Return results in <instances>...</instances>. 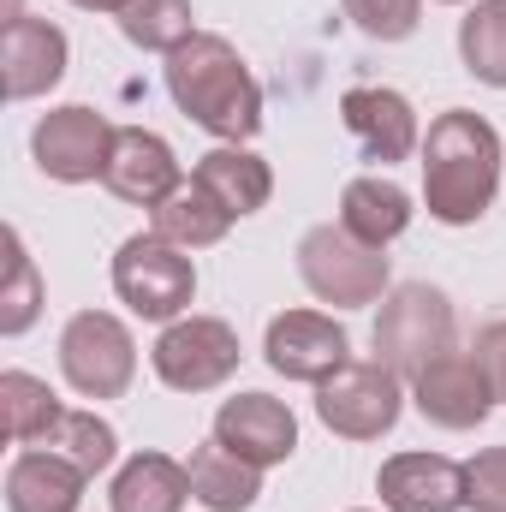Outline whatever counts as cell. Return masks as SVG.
Wrapping results in <instances>:
<instances>
[{
	"mask_svg": "<svg viewBox=\"0 0 506 512\" xmlns=\"http://www.w3.org/2000/svg\"><path fill=\"white\" fill-rule=\"evenodd\" d=\"M501 191V131L471 108L429 120L423 137V203L441 227H471Z\"/></svg>",
	"mask_w": 506,
	"mask_h": 512,
	"instance_id": "obj_1",
	"label": "cell"
},
{
	"mask_svg": "<svg viewBox=\"0 0 506 512\" xmlns=\"http://www.w3.org/2000/svg\"><path fill=\"white\" fill-rule=\"evenodd\" d=\"M167 96L191 126L221 143H245L262 131V90L227 36L197 30L191 42H179L167 54Z\"/></svg>",
	"mask_w": 506,
	"mask_h": 512,
	"instance_id": "obj_2",
	"label": "cell"
},
{
	"mask_svg": "<svg viewBox=\"0 0 506 512\" xmlns=\"http://www.w3.org/2000/svg\"><path fill=\"white\" fill-rule=\"evenodd\" d=\"M441 352H453V304H447V292L429 286V280L393 286L381 298V316H376V358L393 376L411 382Z\"/></svg>",
	"mask_w": 506,
	"mask_h": 512,
	"instance_id": "obj_3",
	"label": "cell"
},
{
	"mask_svg": "<svg viewBox=\"0 0 506 512\" xmlns=\"http://www.w3.org/2000/svg\"><path fill=\"white\" fill-rule=\"evenodd\" d=\"M298 274L334 310H364V304H376V298L393 292L387 286V256L376 245H364L358 233L334 227V221L328 227H310L298 239Z\"/></svg>",
	"mask_w": 506,
	"mask_h": 512,
	"instance_id": "obj_4",
	"label": "cell"
},
{
	"mask_svg": "<svg viewBox=\"0 0 506 512\" xmlns=\"http://www.w3.org/2000/svg\"><path fill=\"white\" fill-rule=\"evenodd\" d=\"M114 292L143 322H179L197 298V268L161 233H131L114 256Z\"/></svg>",
	"mask_w": 506,
	"mask_h": 512,
	"instance_id": "obj_5",
	"label": "cell"
},
{
	"mask_svg": "<svg viewBox=\"0 0 506 512\" xmlns=\"http://www.w3.org/2000/svg\"><path fill=\"white\" fill-rule=\"evenodd\" d=\"M60 376L84 399H120L137 376L131 328L108 310H78L60 334Z\"/></svg>",
	"mask_w": 506,
	"mask_h": 512,
	"instance_id": "obj_6",
	"label": "cell"
},
{
	"mask_svg": "<svg viewBox=\"0 0 506 512\" xmlns=\"http://www.w3.org/2000/svg\"><path fill=\"white\" fill-rule=\"evenodd\" d=\"M399 405H405L399 376L381 358H352L316 387V417L346 441H381L399 423Z\"/></svg>",
	"mask_w": 506,
	"mask_h": 512,
	"instance_id": "obj_7",
	"label": "cell"
},
{
	"mask_svg": "<svg viewBox=\"0 0 506 512\" xmlns=\"http://www.w3.org/2000/svg\"><path fill=\"white\" fill-rule=\"evenodd\" d=\"M149 364L173 393H209L239 370V334L221 316H179L161 328Z\"/></svg>",
	"mask_w": 506,
	"mask_h": 512,
	"instance_id": "obj_8",
	"label": "cell"
},
{
	"mask_svg": "<svg viewBox=\"0 0 506 512\" xmlns=\"http://www.w3.org/2000/svg\"><path fill=\"white\" fill-rule=\"evenodd\" d=\"M262 358H268V370L286 376V382L322 387L340 364H352V340H346V328H340L334 316H322V310H280V316L268 322Z\"/></svg>",
	"mask_w": 506,
	"mask_h": 512,
	"instance_id": "obj_9",
	"label": "cell"
},
{
	"mask_svg": "<svg viewBox=\"0 0 506 512\" xmlns=\"http://www.w3.org/2000/svg\"><path fill=\"white\" fill-rule=\"evenodd\" d=\"M30 149H36V167H42L48 179H60V185H90V179H102V167H108L114 126H108L96 108L66 102V108L42 114Z\"/></svg>",
	"mask_w": 506,
	"mask_h": 512,
	"instance_id": "obj_10",
	"label": "cell"
},
{
	"mask_svg": "<svg viewBox=\"0 0 506 512\" xmlns=\"http://www.w3.org/2000/svg\"><path fill=\"white\" fill-rule=\"evenodd\" d=\"M411 399L441 429H477L495 411V393H489V376H483L477 352H441L429 370L411 376Z\"/></svg>",
	"mask_w": 506,
	"mask_h": 512,
	"instance_id": "obj_11",
	"label": "cell"
},
{
	"mask_svg": "<svg viewBox=\"0 0 506 512\" xmlns=\"http://www.w3.org/2000/svg\"><path fill=\"white\" fill-rule=\"evenodd\" d=\"M102 185L120 197V203H137V209H155L161 197H173L185 179H179V155L167 137L143 126H120L114 131V149H108V167H102Z\"/></svg>",
	"mask_w": 506,
	"mask_h": 512,
	"instance_id": "obj_12",
	"label": "cell"
},
{
	"mask_svg": "<svg viewBox=\"0 0 506 512\" xmlns=\"http://www.w3.org/2000/svg\"><path fill=\"white\" fill-rule=\"evenodd\" d=\"M215 441H227L239 459H251L256 471L286 465L298 447V417L274 399V393H239L215 411Z\"/></svg>",
	"mask_w": 506,
	"mask_h": 512,
	"instance_id": "obj_13",
	"label": "cell"
},
{
	"mask_svg": "<svg viewBox=\"0 0 506 512\" xmlns=\"http://www.w3.org/2000/svg\"><path fill=\"white\" fill-rule=\"evenodd\" d=\"M0 60H6V102H30V96H48L60 78H66V30L48 24V18H30L18 12L0 36Z\"/></svg>",
	"mask_w": 506,
	"mask_h": 512,
	"instance_id": "obj_14",
	"label": "cell"
},
{
	"mask_svg": "<svg viewBox=\"0 0 506 512\" xmlns=\"http://www.w3.org/2000/svg\"><path fill=\"white\" fill-rule=\"evenodd\" d=\"M387 512H459L465 507V465L447 453H393L376 477Z\"/></svg>",
	"mask_w": 506,
	"mask_h": 512,
	"instance_id": "obj_15",
	"label": "cell"
},
{
	"mask_svg": "<svg viewBox=\"0 0 506 512\" xmlns=\"http://www.w3.org/2000/svg\"><path fill=\"white\" fill-rule=\"evenodd\" d=\"M340 120H346V131L364 143V155L381 161V167L405 161V155L423 143L411 102H405L399 90H387V84H352V90L340 96Z\"/></svg>",
	"mask_w": 506,
	"mask_h": 512,
	"instance_id": "obj_16",
	"label": "cell"
},
{
	"mask_svg": "<svg viewBox=\"0 0 506 512\" xmlns=\"http://www.w3.org/2000/svg\"><path fill=\"white\" fill-rule=\"evenodd\" d=\"M191 179L239 221V215H256V209H268V197H274V173H268V161L251 155V149H239V143H221V149H209V155H197V167H191Z\"/></svg>",
	"mask_w": 506,
	"mask_h": 512,
	"instance_id": "obj_17",
	"label": "cell"
},
{
	"mask_svg": "<svg viewBox=\"0 0 506 512\" xmlns=\"http://www.w3.org/2000/svg\"><path fill=\"white\" fill-rule=\"evenodd\" d=\"M84 483L90 477L72 459H60L54 447L48 453H18L12 471H6V507L12 512H78Z\"/></svg>",
	"mask_w": 506,
	"mask_h": 512,
	"instance_id": "obj_18",
	"label": "cell"
},
{
	"mask_svg": "<svg viewBox=\"0 0 506 512\" xmlns=\"http://www.w3.org/2000/svg\"><path fill=\"white\" fill-rule=\"evenodd\" d=\"M185 471H191V501H203L209 512H251L256 495H262V471L215 435L191 453Z\"/></svg>",
	"mask_w": 506,
	"mask_h": 512,
	"instance_id": "obj_19",
	"label": "cell"
},
{
	"mask_svg": "<svg viewBox=\"0 0 506 512\" xmlns=\"http://www.w3.org/2000/svg\"><path fill=\"white\" fill-rule=\"evenodd\" d=\"M411 197L393 185V179H381V173H364V179H352L346 191H340V227L346 233H358L364 245H376L387 251L405 227H411Z\"/></svg>",
	"mask_w": 506,
	"mask_h": 512,
	"instance_id": "obj_20",
	"label": "cell"
},
{
	"mask_svg": "<svg viewBox=\"0 0 506 512\" xmlns=\"http://www.w3.org/2000/svg\"><path fill=\"white\" fill-rule=\"evenodd\" d=\"M191 501V471L167 453H137L120 465L114 489H108V507L114 512H179Z\"/></svg>",
	"mask_w": 506,
	"mask_h": 512,
	"instance_id": "obj_21",
	"label": "cell"
},
{
	"mask_svg": "<svg viewBox=\"0 0 506 512\" xmlns=\"http://www.w3.org/2000/svg\"><path fill=\"white\" fill-rule=\"evenodd\" d=\"M149 233H161V239H173L179 251H203V245H221L227 239V227H233V215L197 185V179H185L173 197H161L155 209H149Z\"/></svg>",
	"mask_w": 506,
	"mask_h": 512,
	"instance_id": "obj_22",
	"label": "cell"
},
{
	"mask_svg": "<svg viewBox=\"0 0 506 512\" xmlns=\"http://www.w3.org/2000/svg\"><path fill=\"white\" fill-rule=\"evenodd\" d=\"M0 411H6V441L30 447V441H48L54 423H60V399L42 376H24V370H6L0 376Z\"/></svg>",
	"mask_w": 506,
	"mask_h": 512,
	"instance_id": "obj_23",
	"label": "cell"
},
{
	"mask_svg": "<svg viewBox=\"0 0 506 512\" xmlns=\"http://www.w3.org/2000/svg\"><path fill=\"white\" fill-rule=\"evenodd\" d=\"M459 60L477 84L506 90V0H477L459 18Z\"/></svg>",
	"mask_w": 506,
	"mask_h": 512,
	"instance_id": "obj_24",
	"label": "cell"
},
{
	"mask_svg": "<svg viewBox=\"0 0 506 512\" xmlns=\"http://www.w3.org/2000/svg\"><path fill=\"white\" fill-rule=\"evenodd\" d=\"M120 36L143 54H173L179 42H191V0H126L120 6Z\"/></svg>",
	"mask_w": 506,
	"mask_h": 512,
	"instance_id": "obj_25",
	"label": "cell"
},
{
	"mask_svg": "<svg viewBox=\"0 0 506 512\" xmlns=\"http://www.w3.org/2000/svg\"><path fill=\"white\" fill-rule=\"evenodd\" d=\"M42 316V280H36V262L24 251V233L6 227V286H0V334L18 340L30 322Z\"/></svg>",
	"mask_w": 506,
	"mask_h": 512,
	"instance_id": "obj_26",
	"label": "cell"
},
{
	"mask_svg": "<svg viewBox=\"0 0 506 512\" xmlns=\"http://www.w3.org/2000/svg\"><path fill=\"white\" fill-rule=\"evenodd\" d=\"M48 447H54L60 459H72L84 477H96V471H108V465H114L120 435H114V423H102L96 411H60V423H54Z\"/></svg>",
	"mask_w": 506,
	"mask_h": 512,
	"instance_id": "obj_27",
	"label": "cell"
},
{
	"mask_svg": "<svg viewBox=\"0 0 506 512\" xmlns=\"http://www.w3.org/2000/svg\"><path fill=\"white\" fill-rule=\"evenodd\" d=\"M340 6L370 42H405L423 18V0H340Z\"/></svg>",
	"mask_w": 506,
	"mask_h": 512,
	"instance_id": "obj_28",
	"label": "cell"
},
{
	"mask_svg": "<svg viewBox=\"0 0 506 512\" xmlns=\"http://www.w3.org/2000/svg\"><path fill=\"white\" fill-rule=\"evenodd\" d=\"M465 507L471 512H506V447H483L465 465Z\"/></svg>",
	"mask_w": 506,
	"mask_h": 512,
	"instance_id": "obj_29",
	"label": "cell"
},
{
	"mask_svg": "<svg viewBox=\"0 0 506 512\" xmlns=\"http://www.w3.org/2000/svg\"><path fill=\"white\" fill-rule=\"evenodd\" d=\"M477 364H483V376H489V393H495V405H506V316L501 322H489L483 334H477Z\"/></svg>",
	"mask_w": 506,
	"mask_h": 512,
	"instance_id": "obj_30",
	"label": "cell"
},
{
	"mask_svg": "<svg viewBox=\"0 0 506 512\" xmlns=\"http://www.w3.org/2000/svg\"><path fill=\"white\" fill-rule=\"evenodd\" d=\"M72 6H84V12H114V18H120L126 0H72Z\"/></svg>",
	"mask_w": 506,
	"mask_h": 512,
	"instance_id": "obj_31",
	"label": "cell"
},
{
	"mask_svg": "<svg viewBox=\"0 0 506 512\" xmlns=\"http://www.w3.org/2000/svg\"><path fill=\"white\" fill-rule=\"evenodd\" d=\"M441 6H465V0H441Z\"/></svg>",
	"mask_w": 506,
	"mask_h": 512,
	"instance_id": "obj_32",
	"label": "cell"
},
{
	"mask_svg": "<svg viewBox=\"0 0 506 512\" xmlns=\"http://www.w3.org/2000/svg\"><path fill=\"white\" fill-rule=\"evenodd\" d=\"M358 512H364V507H358Z\"/></svg>",
	"mask_w": 506,
	"mask_h": 512,
	"instance_id": "obj_33",
	"label": "cell"
}]
</instances>
